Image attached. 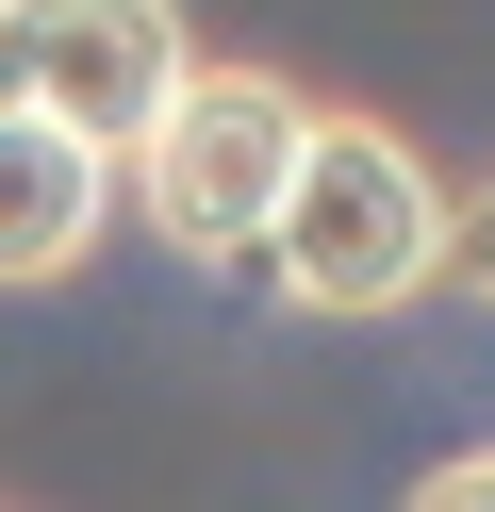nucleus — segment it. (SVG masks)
I'll return each instance as SVG.
<instances>
[{"mask_svg": "<svg viewBox=\"0 0 495 512\" xmlns=\"http://www.w3.org/2000/svg\"><path fill=\"white\" fill-rule=\"evenodd\" d=\"M248 265L281 281L297 314H413L429 281H446V182H429V149L380 133V116H347V100H314Z\"/></svg>", "mask_w": 495, "mask_h": 512, "instance_id": "f257e3e1", "label": "nucleus"}, {"mask_svg": "<svg viewBox=\"0 0 495 512\" xmlns=\"http://www.w3.org/2000/svg\"><path fill=\"white\" fill-rule=\"evenodd\" d=\"M297 83L281 67H198L182 50V83L149 100V133L116 149V182L149 199V232L182 248V265H248L264 248V199H281V166H297Z\"/></svg>", "mask_w": 495, "mask_h": 512, "instance_id": "f03ea898", "label": "nucleus"}, {"mask_svg": "<svg viewBox=\"0 0 495 512\" xmlns=\"http://www.w3.org/2000/svg\"><path fill=\"white\" fill-rule=\"evenodd\" d=\"M165 83H182V0H0V100L132 149Z\"/></svg>", "mask_w": 495, "mask_h": 512, "instance_id": "7ed1b4c3", "label": "nucleus"}, {"mask_svg": "<svg viewBox=\"0 0 495 512\" xmlns=\"http://www.w3.org/2000/svg\"><path fill=\"white\" fill-rule=\"evenodd\" d=\"M99 215H116V149L66 133V116H33V100H0V298L66 281L99 248Z\"/></svg>", "mask_w": 495, "mask_h": 512, "instance_id": "20e7f679", "label": "nucleus"}, {"mask_svg": "<svg viewBox=\"0 0 495 512\" xmlns=\"http://www.w3.org/2000/svg\"><path fill=\"white\" fill-rule=\"evenodd\" d=\"M413 512H495V446H462V463L413 479Z\"/></svg>", "mask_w": 495, "mask_h": 512, "instance_id": "39448f33", "label": "nucleus"}, {"mask_svg": "<svg viewBox=\"0 0 495 512\" xmlns=\"http://www.w3.org/2000/svg\"><path fill=\"white\" fill-rule=\"evenodd\" d=\"M446 265H479V298H495V182H479V199H446Z\"/></svg>", "mask_w": 495, "mask_h": 512, "instance_id": "423d86ee", "label": "nucleus"}]
</instances>
